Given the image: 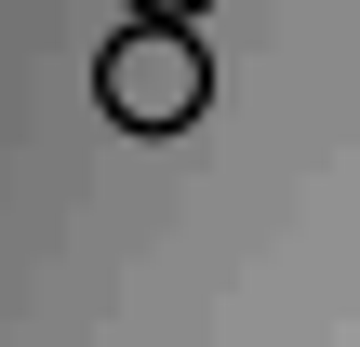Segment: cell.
<instances>
[{
  "mask_svg": "<svg viewBox=\"0 0 360 347\" xmlns=\"http://www.w3.org/2000/svg\"><path fill=\"white\" fill-rule=\"evenodd\" d=\"M94 107H107L120 134H187V120L214 107V53H200V27H187V13H134V27L94 53Z\"/></svg>",
  "mask_w": 360,
  "mask_h": 347,
  "instance_id": "6da1fadb",
  "label": "cell"
},
{
  "mask_svg": "<svg viewBox=\"0 0 360 347\" xmlns=\"http://www.w3.org/2000/svg\"><path fill=\"white\" fill-rule=\"evenodd\" d=\"M120 13H187V27H200V13H214V0H120Z\"/></svg>",
  "mask_w": 360,
  "mask_h": 347,
  "instance_id": "7a4b0ae2",
  "label": "cell"
}]
</instances>
